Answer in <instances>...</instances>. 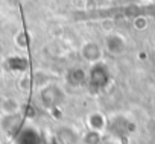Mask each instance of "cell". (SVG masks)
Masks as SVG:
<instances>
[{"label":"cell","mask_w":155,"mask_h":144,"mask_svg":"<svg viewBox=\"0 0 155 144\" xmlns=\"http://www.w3.org/2000/svg\"><path fill=\"white\" fill-rule=\"evenodd\" d=\"M87 81H88V85H90L91 91H96V93L102 91L104 88H107V85L110 82V70H108V67L102 62L93 64Z\"/></svg>","instance_id":"obj_1"},{"label":"cell","mask_w":155,"mask_h":144,"mask_svg":"<svg viewBox=\"0 0 155 144\" xmlns=\"http://www.w3.org/2000/svg\"><path fill=\"white\" fill-rule=\"evenodd\" d=\"M40 100H41V105L46 108V109H55L58 108L62 100H64V93L62 90L55 85V84H49L46 85L41 93H40Z\"/></svg>","instance_id":"obj_2"},{"label":"cell","mask_w":155,"mask_h":144,"mask_svg":"<svg viewBox=\"0 0 155 144\" xmlns=\"http://www.w3.org/2000/svg\"><path fill=\"white\" fill-rule=\"evenodd\" d=\"M102 55H104V53H102L101 46H99L97 43H94V41H87V43H84L82 47H81V56H82L87 62H90V64H97V62H101Z\"/></svg>","instance_id":"obj_3"},{"label":"cell","mask_w":155,"mask_h":144,"mask_svg":"<svg viewBox=\"0 0 155 144\" xmlns=\"http://www.w3.org/2000/svg\"><path fill=\"white\" fill-rule=\"evenodd\" d=\"M15 142L17 144H43L41 135L37 132V129L29 127V126L18 129L17 136H15Z\"/></svg>","instance_id":"obj_4"},{"label":"cell","mask_w":155,"mask_h":144,"mask_svg":"<svg viewBox=\"0 0 155 144\" xmlns=\"http://www.w3.org/2000/svg\"><path fill=\"white\" fill-rule=\"evenodd\" d=\"M105 49L111 55H122L126 49V41L119 34H110L105 38Z\"/></svg>","instance_id":"obj_5"},{"label":"cell","mask_w":155,"mask_h":144,"mask_svg":"<svg viewBox=\"0 0 155 144\" xmlns=\"http://www.w3.org/2000/svg\"><path fill=\"white\" fill-rule=\"evenodd\" d=\"M79 141V136L78 133L68 127V126H61L56 130V142L58 144H78Z\"/></svg>","instance_id":"obj_6"},{"label":"cell","mask_w":155,"mask_h":144,"mask_svg":"<svg viewBox=\"0 0 155 144\" xmlns=\"http://www.w3.org/2000/svg\"><path fill=\"white\" fill-rule=\"evenodd\" d=\"M87 73L85 70L81 67H73L67 71V82L71 87H81L85 81H87Z\"/></svg>","instance_id":"obj_7"},{"label":"cell","mask_w":155,"mask_h":144,"mask_svg":"<svg viewBox=\"0 0 155 144\" xmlns=\"http://www.w3.org/2000/svg\"><path fill=\"white\" fill-rule=\"evenodd\" d=\"M88 126H90L91 130L101 133V132L107 127V118H105L101 112H93V114H90V117H88Z\"/></svg>","instance_id":"obj_8"},{"label":"cell","mask_w":155,"mask_h":144,"mask_svg":"<svg viewBox=\"0 0 155 144\" xmlns=\"http://www.w3.org/2000/svg\"><path fill=\"white\" fill-rule=\"evenodd\" d=\"M20 109V105L15 99H3L2 102V111L6 114V115H12V114H17Z\"/></svg>","instance_id":"obj_9"},{"label":"cell","mask_w":155,"mask_h":144,"mask_svg":"<svg viewBox=\"0 0 155 144\" xmlns=\"http://www.w3.org/2000/svg\"><path fill=\"white\" fill-rule=\"evenodd\" d=\"M8 64H9V68L15 70V71H23V70L28 68V61L25 58H18V56L17 58H9Z\"/></svg>","instance_id":"obj_10"},{"label":"cell","mask_w":155,"mask_h":144,"mask_svg":"<svg viewBox=\"0 0 155 144\" xmlns=\"http://www.w3.org/2000/svg\"><path fill=\"white\" fill-rule=\"evenodd\" d=\"M99 141H101V133L94 130H90L84 136V144H99Z\"/></svg>","instance_id":"obj_11"},{"label":"cell","mask_w":155,"mask_h":144,"mask_svg":"<svg viewBox=\"0 0 155 144\" xmlns=\"http://www.w3.org/2000/svg\"><path fill=\"white\" fill-rule=\"evenodd\" d=\"M134 27H135L137 30L146 29V27H147V20H146V17H143V15L134 17Z\"/></svg>","instance_id":"obj_12"},{"label":"cell","mask_w":155,"mask_h":144,"mask_svg":"<svg viewBox=\"0 0 155 144\" xmlns=\"http://www.w3.org/2000/svg\"><path fill=\"white\" fill-rule=\"evenodd\" d=\"M153 43H155V35H153Z\"/></svg>","instance_id":"obj_13"}]
</instances>
